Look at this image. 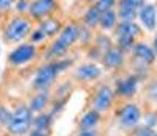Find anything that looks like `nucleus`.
<instances>
[{"mask_svg":"<svg viewBox=\"0 0 157 136\" xmlns=\"http://www.w3.org/2000/svg\"><path fill=\"white\" fill-rule=\"evenodd\" d=\"M71 64H72L71 60H63V61H52V63H47V64L41 66L38 69L36 75H35L33 88L38 89V91H46L52 83H54V80L57 78L60 71L66 69V67L71 66Z\"/></svg>","mask_w":157,"mask_h":136,"instance_id":"1","label":"nucleus"},{"mask_svg":"<svg viewBox=\"0 0 157 136\" xmlns=\"http://www.w3.org/2000/svg\"><path fill=\"white\" fill-rule=\"evenodd\" d=\"M32 122L33 120H32L30 108L25 106V105H19L14 110V113H13V119H11L10 125H8V130L14 136H22L30 130Z\"/></svg>","mask_w":157,"mask_h":136,"instance_id":"2","label":"nucleus"},{"mask_svg":"<svg viewBox=\"0 0 157 136\" xmlns=\"http://www.w3.org/2000/svg\"><path fill=\"white\" fill-rule=\"evenodd\" d=\"M29 30H30V22L24 17H16L8 24L5 30V39L10 42H16L27 35Z\"/></svg>","mask_w":157,"mask_h":136,"instance_id":"3","label":"nucleus"},{"mask_svg":"<svg viewBox=\"0 0 157 136\" xmlns=\"http://www.w3.org/2000/svg\"><path fill=\"white\" fill-rule=\"evenodd\" d=\"M118 117H120V124L121 127L124 128H132L135 127L138 122H140V117H141V113H140V108L134 103H127L124 105L120 113H118Z\"/></svg>","mask_w":157,"mask_h":136,"instance_id":"4","label":"nucleus"},{"mask_svg":"<svg viewBox=\"0 0 157 136\" xmlns=\"http://www.w3.org/2000/svg\"><path fill=\"white\" fill-rule=\"evenodd\" d=\"M36 55V49L35 46L30 42V44H22L19 46L17 49H14L11 53H10V63L13 66H22L25 63H29L30 60H33Z\"/></svg>","mask_w":157,"mask_h":136,"instance_id":"5","label":"nucleus"},{"mask_svg":"<svg viewBox=\"0 0 157 136\" xmlns=\"http://www.w3.org/2000/svg\"><path fill=\"white\" fill-rule=\"evenodd\" d=\"M112 102H113L112 88L107 86V85H102L93 97V110H96L98 113H104L110 108Z\"/></svg>","mask_w":157,"mask_h":136,"instance_id":"6","label":"nucleus"},{"mask_svg":"<svg viewBox=\"0 0 157 136\" xmlns=\"http://www.w3.org/2000/svg\"><path fill=\"white\" fill-rule=\"evenodd\" d=\"M55 9V0H33L29 6L32 17H44Z\"/></svg>","mask_w":157,"mask_h":136,"instance_id":"7","label":"nucleus"},{"mask_svg":"<svg viewBox=\"0 0 157 136\" xmlns=\"http://www.w3.org/2000/svg\"><path fill=\"white\" fill-rule=\"evenodd\" d=\"M101 75V69L99 66L93 64V63H86L82 64L75 69V78L80 80V81H91V80H96Z\"/></svg>","mask_w":157,"mask_h":136,"instance_id":"8","label":"nucleus"},{"mask_svg":"<svg viewBox=\"0 0 157 136\" xmlns=\"http://www.w3.org/2000/svg\"><path fill=\"white\" fill-rule=\"evenodd\" d=\"M137 86H138V81H137V77L130 75L124 80H120L116 83V92L120 96H124V97H130L137 92Z\"/></svg>","mask_w":157,"mask_h":136,"instance_id":"9","label":"nucleus"},{"mask_svg":"<svg viewBox=\"0 0 157 136\" xmlns=\"http://www.w3.org/2000/svg\"><path fill=\"white\" fill-rule=\"evenodd\" d=\"M140 19L148 30H154L157 20V11L154 5H143L140 9Z\"/></svg>","mask_w":157,"mask_h":136,"instance_id":"10","label":"nucleus"},{"mask_svg":"<svg viewBox=\"0 0 157 136\" xmlns=\"http://www.w3.org/2000/svg\"><path fill=\"white\" fill-rule=\"evenodd\" d=\"M99 119H101V113H98L96 110H90L80 117L78 127H80V130H94L99 124Z\"/></svg>","mask_w":157,"mask_h":136,"instance_id":"11","label":"nucleus"},{"mask_svg":"<svg viewBox=\"0 0 157 136\" xmlns=\"http://www.w3.org/2000/svg\"><path fill=\"white\" fill-rule=\"evenodd\" d=\"M104 64L107 67H118L123 64V50L120 47H112L104 55Z\"/></svg>","mask_w":157,"mask_h":136,"instance_id":"12","label":"nucleus"},{"mask_svg":"<svg viewBox=\"0 0 157 136\" xmlns=\"http://www.w3.org/2000/svg\"><path fill=\"white\" fill-rule=\"evenodd\" d=\"M140 35V28L134 20H123L116 28V36H129V38H135Z\"/></svg>","mask_w":157,"mask_h":136,"instance_id":"13","label":"nucleus"},{"mask_svg":"<svg viewBox=\"0 0 157 136\" xmlns=\"http://www.w3.org/2000/svg\"><path fill=\"white\" fill-rule=\"evenodd\" d=\"M49 99H50V96H49L47 91H39L36 96L32 97V100H30V105H29L30 111H32V113L43 111L44 108H46V105L49 103Z\"/></svg>","mask_w":157,"mask_h":136,"instance_id":"14","label":"nucleus"},{"mask_svg":"<svg viewBox=\"0 0 157 136\" xmlns=\"http://www.w3.org/2000/svg\"><path fill=\"white\" fill-rule=\"evenodd\" d=\"M134 53H135V57L140 61L146 63V64H151L155 60V52L151 47H148L146 44H137V46H134Z\"/></svg>","mask_w":157,"mask_h":136,"instance_id":"15","label":"nucleus"},{"mask_svg":"<svg viewBox=\"0 0 157 136\" xmlns=\"http://www.w3.org/2000/svg\"><path fill=\"white\" fill-rule=\"evenodd\" d=\"M60 41H63L64 44H68V46H72L75 41L78 39V28L74 25V24H69L66 25L64 28L60 31V36H58Z\"/></svg>","mask_w":157,"mask_h":136,"instance_id":"16","label":"nucleus"},{"mask_svg":"<svg viewBox=\"0 0 157 136\" xmlns=\"http://www.w3.org/2000/svg\"><path fill=\"white\" fill-rule=\"evenodd\" d=\"M50 124H52V114H49V113H39L32 122L33 128L39 130V131H46L50 127Z\"/></svg>","mask_w":157,"mask_h":136,"instance_id":"17","label":"nucleus"},{"mask_svg":"<svg viewBox=\"0 0 157 136\" xmlns=\"http://www.w3.org/2000/svg\"><path fill=\"white\" fill-rule=\"evenodd\" d=\"M68 50H69V46L64 44L63 41L57 39V41H54V42H52V46L49 47L47 57H49V58H60V57H63Z\"/></svg>","mask_w":157,"mask_h":136,"instance_id":"18","label":"nucleus"},{"mask_svg":"<svg viewBox=\"0 0 157 136\" xmlns=\"http://www.w3.org/2000/svg\"><path fill=\"white\" fill-rule=\"evenodd\" d=\"M101 14L102 13L94 6H91L88 11H86V14H85V27H88V28H93V27H96L101 20Z\"/></svg>","mask_w":157,"mask_h":136,"instance_id":"19","label":"nucleus"},{"mask_svg":"<svg viewBox=\"0 0 157 136\" xmlns=\"http://www.w3.org/2000/svg\"><path fill=\"white\" fill-rule=\"evenodd\" d=\"M115 22H116V14H115V11L109 9V11H104L102 14H101L99 25L102 27L104 30H110L112 27L115 25Z\"/></svg>","mask_w":157,"mask_h":136,"instance_id":"20","label":"nucleus"},{"mask_svg":"<svg viewBox=\"0 0 157 136\" xmlns=\"http://www.w3.org/2000/svg\"><path fill=\"white\" fill-rule=\"evenodd\" d=\"M39 30H43L46 36H52L60 30V24L58 20H44L41 27H39Z\"/></svg>","mask_w":157,"mask_h":136,"instance_id":"21","label":"nucleus"},{"mask_svg":"<svg viewBox=\"0 0 157 136\" xmlns=\"http://www.w3.org/2000/svg\"><path fill=\"white\" fill-rule=\"evenodd\" d=\"M11 119H13V113L8 110V108L0 106V125L8 127L10 122H11Z\"/></svg>","mask_w":157,"mask_h":136,"instance_id":"22","label":"nucleus"},{"mask_svg":"<svg viewBox=\"0 0 157 136\" xmlns=\"http://www.w3.org/2000/svg\"><path fill=\"white\" fill-rule=\"evenodd\" d=\"M118 44H120L121 50H130L134 47V38H129V36H120L118 38Z\"/></svg>","mask_w":157,"mask_h":136,"instance_id":"23","label":"nucleus"},{"mask_svg":"<svg viewBox=\"0 0 157 136\" xmlns=\"http://www.w3.org/2000/svg\"><path fill=\"white\" fill-rule=\"evenodd\" d=\"M135 16H137L135 9L126 8V6H121V8H120V17H121L123 20H134Z\"/></svg>","mask_w":157,"mask_h":136,"instance_id":"24","label":"nucleus"},{"mask_svg":"<svg viewBox=\"0 0 157 136\" xmlns=\"http://www.w3.org/2000/svg\"><path fill=\"white\" fill-rule=\"evenodd\" d=\"M113 5H115V0H98V2H96V8H98L101 13L112 9Z\"/></svg>","mask_w":157,"mask_h":136,"instance_id":"25","label":"nucleus"},{"mask_svg":"<svg viewBox=\"0 0 157 136\" xmlns=\"http://www.w3.org/2000/svg\"><path fill=\"white\" fill-rule=\"evenodd\" d=\"M121 6L137 9L138 6H143V5H141V0H121Z\"/></svg>","mask_w":157,"mask_h":136,"instance_id":"26","label":"nucleus"},{"mask_svg":"<svg viewBox=\"0 0 157 136\" xmlns=\"http://www.w3.org/2000/svg\"><path fill=\"white\" fill-rule=\"evenodd\" d=\"M44 38H46L44 31L38 28L36 31H33V33H32V36H30V41H32V42H39V41H44Z\"/></svg>","mask_w":157,"mask_h":136,"instance_id":"27","label":"nucleus"},{"mask_svg":"<svg viewBox=\"0 0 157 136\" xmlns=\"http://www.w3.org/2000/svg\"><path fill=\"white\" fill-rule=\"evenodd\" d=\"M78 39H80L82 42H86V41H90L88 27H82V28H78Z\"/></svg>","mask_w":157,"mask_h":136,"instance_id":"28","label":"nucleus"},{"mask_svg":"<svg viewBox=\"0 0 157 136\" xmlns=\"http://www.w3.org/2000/svg\"><path fill=\"white\" fill-rule=\"evenodd\" d=\"M137 136H155V133L152 131V128H148V127H141V128L137 131Z\"/></svg>","mask_w":157,"mask_h":136,"instance_id":"29","label":"nucleus"},{"mask_svg":"<svg viewBox=\"0 0 157 136\" xmlns=\"http://www.w3.org/2000/svg\"><path fill=\"white\" fill-rule=\"evenodd\" d=\"M155 124H157V116H155V114H149V116L146 117V124H145V127L152 128Z\"/></svg>","mask_w":157,"mask_h":136,"instance_id":"30","label":"nucleus"},{"mask_svg":"<svg viewBox=\"0 0 157 136\" xmlns=\"http://www.w3.org/2000/svg\"><path fill=\"white\" fill-rule=\"evenodd\" d=\"M149 97H151L154 102H157V81L149 86Z\"/></svg>","mask_w":157,"mask_h":136,"instance_id":"31","label":"nucleus"},{"mask_svg":"<svg viewBox=\"0 0 157 136\" xmlns=\"http://www.w3.org/2000/svg\"><path fill=\"white\" fill-rule=\"evenodd\" d=\"M75 136H98L96 130H80Z\"/></svg>","mask_w":157,"mask_h":136,"instance_id":"32","label":"nucleus"},{"mask_svg":"<svg viewBox=\"0 0 157 136\" xmlns=\"http://www.w3.org/2000/svg\"><path fill=\"white\" fill-rule=\"evenodd\" d=\"M29 3H27V0H19V2L16 3V8H17V11H24L25 8H27L29 9Z\"/></svg>","mask_w":157,"mask_h":136,"instance_id":"33","label":"nucleus"},{"mask_svg":"<svg viewBox=\"0 0 157 136\" xmlns=\"http://www.w3.org/2000/svg\"><path fill=\"white\" fill-rule=\"evenodd\" d=\"M13 5V0H0V9H6Z\"/></svg>","mask_w":157,"mask_h":136,"instance_id":"34","label":"nucleus"},{"mask_svg":"<svg viewBox=\"0 0 157 136\" xmlns=\"http://www.w3.org/2000/svg\"><path fill=\"white\" fill-rule=\"evenodd\" d=\"M29 136H47L46 131H39V130H32L29 133Z\"/></svg>","mask_w":157,"mask_h":136,"instance_id":"35","label":"nucleus"},{"mask_svg":"<svg viewBox=\"0 0 157 136\" xmlns=\"http://www.w3.org/2000/svg\"><path fill=\"white\" fill-rule=\"evenodd\" d=\"M154 52H157V36L154 38Z\"/></svg>","mask_w":157,"mask_h":136,"instance_id":"36","label":"nucleus"},{"mask_svg":"<svg viewBox=\"0 0 157 136\" xmlns=\"http://www.w3.org/2000/svg\"><path fill=\"white\" fill-rule=\"evenodd\" d=\"M86 2H94V0H86Z\"/></svg>","mask_w":157,"mask_h":136,"instance_id":"37","label":"nucleus"},{"mask_svg":"<svg viewBox=\"0 0 157 136\" xmlns=\"http://www.w3.org/2000/svg\"><path fill=\"white\" fill-rule=\"evenodd\" d=\"M155 136H157V133H155Z\"/></svg>","mask_w":157,"mask_h":136,"instance_id":"38","label":"nucleus"}]
</instances>
